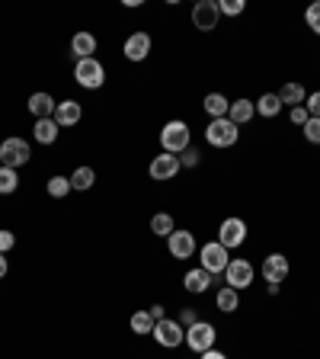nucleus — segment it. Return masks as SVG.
Masks as SVG:
<instances>
[{"instance_id":"f257e3e1","label":"nucleus","mask_w":320,"mask_h":359,"mask_svg":"<svg viewBox=\"0 0 320 359\" xmlns=\"http://www.w3.org/2000/svg\"><path fill=\"white\" fill-rule=\"evenodd\" d=\"M189 125L180 119L167 122L164 129H160V147H164L167 154H183L186 147H189Z\"/></svg>"},{"instance_id":"f03ea898","label":"nucleus","mask_w":320,"mask_h":359,"mask_svg":"<svg viewBox=\"0 0 320 359\" xmlns=\"http://www.w3.org/2000/svg\"><path fill=\"white\" fill-rule=\"evenodd\" d=\"M237 135H240V129L231 119H211V125L205 129V141H209L211 147H231V145H237Z\"/></svg>"},{"instance_id":"7ed1b4c3","label":"nucleus","mask_w":320,"mask_h":359,"mask_svg":"<svg viewBox=\"0 0 320 359\" xmlns=\"http://www.w3.org/2000/svg\"><path fill=\"white\" fill-rule=\"evenodd\" d=\"M74 81L81 83V87H87V90H100L103 81H106V71H103V65L96 58H83L74 68Z\"/></svg>"},{"instance_id":"20e7f679","label":"nucleus","mask_w":320,"mask_h":359,"mask_svg":"<svg viewBox=\"0 0 320 359\" xmlns=\"http://www.w3.org/2000/svg\"><path fill=\"white\" fill-rule=\"evenodd\" d=\"M29 157H32V151H29V141L26 139H7L3 145H0V167H23L29 164Z\"/></svg>"},{"instance_id":"39448f33","label":"nucleus","mask_w":320,"mask_h":359,"mask_svg":"<svg viewBox=\"0 0 320 359\" xmlns=\"http://www.w3.org/2000/svg\"><path fill=\"white\" fill-rule=\"evenodd\" d=\"M199 257H202V269H205V273H211V276L224 273V269H228V263H231L228 247H221L218 240H209V244L199 250Z\"/></svg>"},{"instance_id":"423d86ee","label":"nucleus","mask_w":320,"mask_h":359,"mask_svg":"<svg viewBox=\"0 0 320 359\" xmlns=\"http://www.w3.org/2000/svg\"><path fill=\"white\" fill-rule=\"evenodd\" d=\"M215 337H218V331L205 321H195L192 327H186V347L195 353H209L215 347Z\"/></svg>"},{"instance_id":"0eeeda50","label":"nucleus","mask_w":320,"mask_h":359,"mask_svg":"<svg viewBox=\"0 0 320 359\" xmlns=\"http://www.w3.org/2000/svg\"><path fill=\"white\" fill-rule=\"evenodd\" d=\"M151 337H154L160 347H167V350H176V347L186 340V331H183V324H180V321L164 318V321L154 324V334H151Z\"/></svg>"},{"instance_id":"6e6552de","label":"nucleus","mask_w":320,"mask_h":359,"mask_svg":"<svg viewBox=\"0 0 320 359\" xmlns=\"http://www.w3.org/2000/svg\"><path fill=\"white\" fill-rule=\"evenodd\" d=\"M247 240V225H244V218H224L221 221V228H218V244L221 247H240Z\"/></svg>"},{"instance_id":"1a4fd4ad","label":"nucleus","mask_w":320,"mask_h":359,"mask_svg":"<svg viewBox=\"0 0 320 359\" xmlns=\"http://www.w3.org/2000/svg\"><path fill=\"white\" fill-rule=\"evenodd\" d=\"M221 19V10L215 0H199L195 7H192V23H195V29H202V32H211V29L218 26Z\"/></svg>"},{"instance_id":"9d476101","label":"nucleus","mask_w":320,"mask_h":359,"mask_svg":"<svg viewBox=\"0 0 320 359\" xmlns=\"http://www.w3.org/2000/svg\"><path fill=\"white\" fill-rule=\"evenodd\" d=\"M224 279H228L231 289H247L253 283V263L250 260H231L228 269H224Z\"/></svg>"},{"instance_id":"9b49d317","label":"nucleus","mask_w":320,"mask_h":359,"mask_svg":"<svg viewBox=\"0 0 320 359\" xmlns=\"http://www.w3.org/2000/svg\"><path fill=\"white\" fill-rule=\"evenodd\" d=\"M167 247H170V257L189 260L192 254H195V238H192V231H173V234L167 238Z\"/></svg>"},{"instance_id":"f8f14e48","label":"nucleus","mask_w":320,"mask_h":359,"mask_svg":"<svg viewBox=\"0 0 320 359\" xmlns=\"http://www.w3.org/2000/svg\"><path fill=\"white\" fill-rule=\"evenodd\" d=\"M180 157L176 154H157L154 161H151V180H173L176 174H180Z\"/></svg>"},{"instance_id":"ddd939ff","label":"nucleus","mask_w":320,"mask_h":359,"mask_svg":"<svg viewBox=\"0 0 320 359\" xmlns=\"http://www.w3.org/2000/svg\"><path fill=\"white\" fill-rule=\"evenodd\" d=\"M52 119L58 122V129H71V125H77V122L83 119V110H81V103L77 100H61L58 103V110Z\"/></svg>"},{"instance_id":"4468645a","label":"nucleus","mask_w":320,"mask_h":359,"mask_svg":"<svg viewBox=\"0 0 320 359\" xmlns=\"http://www.w3.org/2000/svg\"><path fill=\"white\" fill-rule=\"evenodd\" d=\"M288 276V257L285 254H269L263 260V279L266 283H282Z\"/></svg>"},{"instance_id":"2eb2a0df","label":"nucleus","mask_w":320,"mask_h":359,"mask_svg":"<svg viewBox=\"0 0 320 359\" xmlns=\"http://www.w3.org/2000/svg\"><path fill=\"white\" fill-rule=\"evenodd\" d=\"M55 110H58V103H55V96H52V93L39 90V93H32V96H29V112H32L36 119H52V116H55Z\"/></svg>"},{"instance_id":"dca6fc26","label":"nucleus","mask_w":320,"mask_h":359,"mask_svg":"<svg viewBox=\"0 0 320 359\" xmlns=\"http://www.w3.org/2000/svg\"><path fill=\"white\" fill-rule=\"evenodd\" d=\"M122 52H125L128 61H145L147 52H151V36H147V32H135V36H128Z\"/></svg>"},{"instance_id":"f3484780","label":"nucleus","mask_w":320,"mask_h":359,"mask_svg":"<svg viewBox=\"0 0 320 359\" xmlns=\"http://www.w3.org/2000/svg\"><path fill=\"white\" fill-rule=\"evenodd\" d=\"M211 273H205V269H189V273H186L183 276V286H186V292H192V295H202V292H209L211 289Z\"/></svg>"},{"instance_id":"a211bd4d","label":"nucleus","mask_w":320,"mask_h":359,"mask_svg":"<svg viewBox=\"0 0 320 359\" xmlns=\"http://www.w3.org/2000/svg\"><path fill=\"white\" fill-rule=\"evenodd\" d=\"M71 52L77 55V61L93 58V52H96V36H93V32H77V36L71 39Z\"/></svg>"},{"instance_id":"6ab92c4d","label":"nucleus","mask_w":320,"mask_h":359,"mask_svg":"<svg viewBox=\"0 0 320 359\" xmlns=\"http://www.w3.org/2000/svg\"><path fill=\"white\" fill-rule=\"evenodd\" d=\"M253 116H256V103H250V100H237V103H231L228 119L234 122V125H244V122H250Z\"/></svg>"},{"instance_id":"aec40b11","label":"nucleus","mask_w":320,"mask_h":359,"mask_svg":"<svg viewBox=\"0 0 320 359\" xmlns=\"http://www.w3.org/2000/svg\"><path fill=\"white\" fill-rule=\"evenodd\" d=\"M32 135H36L39 145H55L58 141V122L55 119H39Z\"/></svg>"},{"instance_id":"412c9836","label":"nucleus","mask_w":320,"mask_h":359,"mask_svg":"<svg viewBox=\"0 0 320 359\" xmlns=\"http://www.w3.org/2000/svg\"><path fill=\"white\" fill-rule=\"evenodd\" d=\"M228 110H231L228 96H221V93H209L205 96V112H209L211 119H228Z\"/></svg>"},{"instance_id":"4be33fe9","label":"nucleus","mask_w":320,"mask_h":359,"mask_svg":"<svg viewBox=\"0 0 320 359\" xmlns=\"http://www.w3.org/2000/svg\"><path fill=\"white\" fill-rule=\"evenodd\" d=\"M256 112L263 116V119H273L282 112V100H279V93H263L259 100H256Z\"/></svg>"},{"instance_id":"5701e85b","label":"nucleus","mask_w":320,"mask_h":359,"mask_svg":"<svg viewBox=\"0 0 320 359\" xmlns=\"http://www.w3.org/2000/svg\"><path fill=\"white\" fill-rule=\"evenodd\" d=\"M215 305H218V308H221L224 314L237 311V308H240V295H237V289H231V286L218 289V295H215Z\"/></svg>"},{"instance_id":"b1692460","label":"nucleus","mask_w":320,"mask_h":359,"mask_svg":"<svg viewBox=\"0 0 320 359\" xmlns=\"http://www.w3.org/2000/svg\"><path fill=\"white\" fill-rule=\"evenodd\" d=\"M279 100H282V106H285V103H288V106H304L308 93H304L301 83H285L282 90H279Z\"/></svg>"},{"instance_id":"393cba45","label":"nucleus","mask_w":320,"mask_h":359,"mask_svg":"<svg viewBox=\"0 0 320 359\" xmlns=\"http://www.w3.org/2000/svg\"><path fill=\"white\" fill-rule=\"evenodd\" d=\"M128 324H131V331H135L138 337H145V334H154V324L157 321L151 318V311H135Z\"/></svg>"},{"instance_id":"a878e982","label":"nucleus","mask_w":320,"mask_h":359,"mask_svg":"<svg viewBox=\"0 0 320 359\" xmlns=\"http://www.w3.org/2000/svg\"><path fill=\"white\" fill-rule=\"evenodd\" d=\"M96 183V174H93V167H77L71 174V189H90Z\"/></svg>"},{"instance_id":"bb28decb","label":"nucleus","mask_w":320,"mask_h":359,"mask_svg":"<svg viewBox=\"0 0 320 359\" xmlns=\"http://www.w3.org/2000/svg\"><path fill=\"white\" fill-rule=\"evenodd\" d=\"M151 231H154L157 238H170V234H173V218H170V215L167 212H157L154 218H151Z\"/></svg>"},{"instance_id":"cd10ccee","label":"nucleus","mask_w":320,"mask_h":359,"mask_svg":"<svg viewBox=\"0 0 320 359\" xmlns=\"http://www.w3.org/2000/svg\"><path fill=\"white\" fill-rule=\"evenodd\" d=\"M17 186H19L17 170H13V167H0V196L17 193Z\"/></svg>"},{"instance_id":"c85d7f7f","label":"nucleus","mask_w":320,"mask_h":359,"mask_svg":"<svg viewBox=\"0 0 320 359\" xmlns=\"http://www.w3.org/2000/svg\"><path fill=\"white\" fill-rule=\"evenodd\" d=\"M67 193H71V176H52L48 180V196L52 199H64Z\"/></svg>"},{"instance_id":"c756f323","label":"nucleus","mask_w":320,"mask_h":359,"mask_svg":"<svg viewBox=\"0 0 320 359\" xmlns=\"http://www.w3.org/2000/svg\"><path fill=\"white\" fill-rule=\"evenodd\" d=\"M301 129H304V139L311 141V145H320V119H314V116H311Z\"/></svg>"},{"instance_id":"7c9ffc66","label":"nucleus","mask_w":320,"mask_h":359,"mask_svg":"<svg viewBox=\"0 0 320 359\" xmlns=\"http://www.w3.org/2000/svg\"><path fill=\"white\" fill-rule=\"evenodd\" d=\"M244 7H247L244 0H221V3H218V10H221V13H228V17H240Z\"/></svg>"},{"instance_id":"2f4dec72","label":"nucleus","mask_w":320,"mask_h":359,"mask_svg":"<svg viewBox=\"0 0 320 359\" xmlns=\"http://www.w3.org/2000/svg\"><path fill=\"white\" fill-rule=\"evenodd\" d=\"M304 19H308V26H311L314 32H317V36H320V0H317V3H311V7H308Z\"/></svg>"},{"instance_id":"473e14b6","label":"nucleus","mask_w":320,"mask_h":359,"mask_svg":"<svg viewBox=\"0 0 320 359\" xmlns=\"http://www.w3.org/2000/svg\"><path fill=\"white\" fill-rule=\"evenodd\" d=\"M304 110H308V116L320 119V90H317V93H311V96L304 100Z\"/></svg>"},{"instance_id":"72a5a7b5","label":"nucleus","mask_w":320,"mask_h":359,"mask_svg":"<svg viewBox=\"0 0 320 359\" xmlns=\"http://www.w3.org/2000/svg\"><path fill=\"white\" fill-rule=\"evenodd\" d=\"M13 247H17V238H13V231H0V254H10Z\"/></svg>"},{"instance_id":"f704fd0d","label":"nucleus","mask_w":320,"mask_h":359,"mask_svg":"<svg viewBox=\"0 0 320 359\" xmlns=\"http://www.w3.org/2000/svg\"><path fill=\"white\" fill-rule=\"evenodd\" d=\"M288 119H292L295 125H304L311 116H308V110H304V106H292V110H288Z\"/></svg>"},{"instance_id":"c9c22d12","label":"nucleus","mask_w":320,"mask_h":359,"mask_svg":"<svg viewBox=\"0 0 320 359\" xmlns=\"http://www.w3.org/2000/svg\"><path fill=\"white\" fill-rule=\"evenodd\" d=\"M199 161H202V157H199V151H195V147H186L183 157H180V164H183V167H195Z\"/></svg>"},{"instance_id":"e433bc0d","label":"nucleus","mask_w":320,"mask_h":359,"mask_svg":"<svg viewBox=\"0 0 320 359\" xmlns=\"http://www.w3.org/2000/svg\"><path fill=\"white\" fill-rule=\"evenodd\" d=\"M195 321H199V314H195V308H183V314H180V324H183V327H192Z\"/></svg>"},{"instance_id":"4c0bfd02","label":"nucleus","mask_w":320,"mask_h":359,"mask_svg":"<svg viewBox=\"0 0 320 359\" xmlns=\"http://www.w3.org/2000/svg\"><path fill=\"white\" fill-rule=\"evenodd\" d=\"M202 359H228V356H224L221 350H215V347H211L209 353H202Z\"/></svg>"},{"instance_id":"58836bf2","label":"nucleus","mask_w":320,"mask_h":359,"mask_svg":"<svg viewBox=\"0 0 320 359\" xmlns=\"http://www.w3.org/2000/svg\"><path fill=\"white\" fill-rule=\"evenodd\" d=\"M151 318H154V321H164V305H154V308H151Z\"/></svg>"},{"instance_id":"ea45409f","label":"nucleus","mask_w":320,"mask_h":359,"mask_svg":"<svg viewBox=\"0 0 320 359\" xmlns=\"http://www.w3.org/2000/svg\"><path fill=\"white\" fill-rule=\"evenodd\" d=\"M7 269H10V263H7V254H0V279L7 276Z\"/></svg>"}]
</instances>
